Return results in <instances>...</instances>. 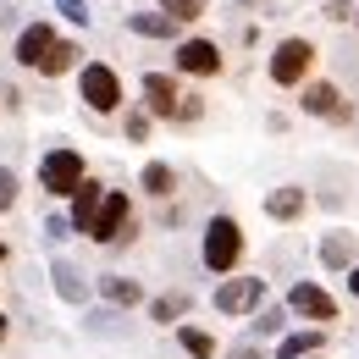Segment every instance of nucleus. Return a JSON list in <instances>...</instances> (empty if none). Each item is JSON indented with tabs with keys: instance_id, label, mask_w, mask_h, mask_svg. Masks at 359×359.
Listing matches in <instances>:
<instances>
[{
	"instance_id": "nucleus-15",
	"label": "nucleus",
	"mask_w": 359,
	"mask_h": 359,
	"mask_svg": "<svg viewBox=\"0 0 359 359\" xmlns=\"http://www.w3.org/2000/svg\"><path fill=\"white\" fill-rule=\"evenodd\" d=\"M138 182H144L149 199H172V194H177V172H172L166 161H149V166L138 172Z\"/></svg>"
},
{
	"instance_id": "nucleus-32",
	"label": "nucleus",
	"mask_w": 359,
	"mask_h": 359,
	"mask_svg": "<svg viewBox=\"0 0 359 359\" xmlns=\"http://www.w3.org/2000/svg\"><path fill=\"white\" fill-rule=\"evenodd\" d=\"M0 343H6V315H0Z\"/></svg>"
},
{
	"instance_id": "nucleus-7",
	"label": "nucleus",
	"mask_w": 359,
	"mask_h": 359,
	"mask_svg": "<svg viewBox=\"0 0 359 359\" xmlns=\"http://www.w3.org/2000/svg\"><path fill=\"white\" fill-rule=\"evenodd\" d=\"M260 299H266V276H226L216 287V310L222 315H249V310H260Z\"/></svg>"
},
{
	"instance_id": "nucleus-31",
	"label": "nucleus",
	"mask_w": 359,
	"mask_h": 359,
	"mask_svg": "<svg viewBox=\"0 0 359 359\" xmlns=\"http://www.w3.org/2000/svg\"><path fill=\"white\" fill-rule=\"evenodd\" d=\"M232 359H260V354H255V348H238V354H232Z\"/></svg>"
},
{
	"instance_id": "nucleus-11",
	"label": "nucleus",
	"mask_w": 359,
	"mask_h": 359,
	"mask_svg": "<svg viewBox=\"0 0 359 359\" xmlns=\"http://www.w3.org/2000/svg\"><path fill=\"white\" fill-rule=\"evenodd\" d=\"M310 116H332V122H348V105H343V94L337 83H304V100H299Z\"/></svg>"
},
{
	"instance_id": "nucleus-23",
	"label": "nucleus",
	"mask_w": 359,
	"mask_h": 359,
	"mask_svg": "<svg viewBox=\"0 0 359 359\" xmlns=\"http://www.w3.org/2000/svg\"><path fill=\"white\" fill-rule=\"evenodd\" d=\"M161 11H166L172 22H199V17L210 11V0H161Z\"/></svg>"
},
{
	"instance_id": "nucleus-30",
	"label": "nucleus",
	"mask_w": 359,
	"mask_h": 359,
	"mask_svg": "<svg viewBox=\"0 0 359 359\" xmlns=\"http://www.w3.org/2000/svg\"><path fill=\"white\" fill-rule=\"evenodd\" d=\"M348 293H359V266H348Z\"/></svg>"
},
{
	"instance_id": "nucleus-14",
	"label": "nucleus",
	"mask_w": 359,
	"mask_h": 359,
	"mask_svg": "<svg viewBox=\"0 0 359 359\" xmlns=\"http://www.w3.org/2000/svg\"><path fill=\"white\" fill-rule=\"evenodd\" d=\"M304 205H310V199H304V188H276V194L266 199V216H271V222H299V216H304Z\"/></svg>"
},
{
	"instance_id": "nucleus-25",
	"label": "nucleus",
	"mask_w": 359,
	"mask_h": 359,
	"mask_svg": "<svg viewBox=\"0 0 359 359\" xmlns=\"http://www.w3.org/2000/svg\"><path fill=\"white\" fill-rule=\"evenodd\" d=\"M11 205H17V172H11V166H0V216H6Z\"/></svg>"
},
{
	"instance_id": "nucleus-16",
	"label": "nucleus",
	"mask_w": 359,
	"mask_h": 359,
	"mask_svg": "<svg viewBox=\"0 0 359 359\" xmlns=\"http://www.w3.org/2000/svg\"><path fill=\"white\" fill-rule=\"evenodd\" d=\"M326 348V332L315 326V332H293V337H282L276 343V359H310V354H320Z\"/></svg>"
},
{
	"instance_id": "nucleus-21",
	"label": "nucleus",
	"mask_w": 359,
	"mask_h": 359,
	"mask_svg": "<svg viewBox=\"0 0 359 359\" xmlns=\"http://www.w3.org/2000/svg\"><path fill=\"white\" fill-rule=\"evenodd\" d=\"M55 293H61L67 304H83V293H89V287H83V276H78L72 266H55Z\"/></svg>"
},
{
	"instance_id": "nucleus-34",
	"label": "nucleus",
	"mask_w": 359,
	"mask_h": 359,
	"mask_svg": "<svg viewBox=\"0 0 359 359\" xmlns=\"http://www.w3.org/2000/svg\"><path fill=\"white\" fill-rule=\"evenodd\" d=\"M354 22H359V6H354Z\"/></svg>"
},
{
	"instance_id": "nucleus-10",
	"label": "nucleus",
	"mask_w": 359,
	"mask_h": 359,
	"mask_svg": "<svg viewBox=\"0 0 359 359\" xmlns=\"http://www.w3.org/2000/svg\"><path fill=\"white\" fill-rule=\"evenodd\" d=\"M50 45H55V28H50V22H28V28L17 34V61L39 72V61L50 55Z\"/></svg>"
},
{
	"instance_id": "nucleus-2",
	"label": "nucleus",
	"mask_w": 359,
	"mask_h": 359,
	"mask_svg": "<svg viewBox=\"0 0 359 359\" xmlns=\"http://www.w3.org/2000/svg\"><path fill=\"white\" fill-rule=\"evenodd\" d=\"M138 226H133V199L122 194V188H105V199H100V210H94V222L83 238L94 243H128Z\"/></svg>"
},
{
	"instance_id": "nucleus-20",
	"label": "nucleus",
	"mask_w": 359,
	"mask_h": 359,
	"mask_svg": "<svg viewBox=\"0 0 359 359\" xmlns=\"http://www.w3.org/2000/svg\"><path fill=\"white\" fill-rule=\"evenodd\" d=\"M177 343L188 359H216V337L210 332H199V326H177Z\"/></svg>"
},
{
	"instance_id": "nucleus-26",
	"label": "nucleus",
	"mask_w": 359,
	"mask_h": 359,
	"mask_svg": "<svg viewBox=\"0 0 359 359\" xmlns=\"http://www.w3.org/2000/svg\"><path fill=\"white\" fill-rule=\"evenodd\" d=\"M55 11H67V22H78V28H83V22L94 17V11H89V0H55Z\"/></svg>"
},
{
	"instance_id": "nucleus-29",
	"label": "nucleus",
	"mask_w": 359,
	"mask_h": 359,
	"mask_svg": "<svg viewBox=\"0 0 359 359\" xmlns=\"http://www.w3.org/2000/svg\"><path fill=\"white\" fill-rule=\"evenodd\" d=\"M149 133V116H128V138H144Z\"/></svg>"
},
{
	"instance_id": "nucleus-33",
	"label": "nucleus",
	"mask_w": 359,
	"mask_h": 359,
	"mask_svg": "<svg viewBox=\"0 0 359 359\" xmlns=\"http://www.w3.org/2000/svg\"><path fill=\"white\" fill-rule=\"evenodd\" d=\"M0 260H6V243H0Z\"/></svg>"
},
{
	"instance_id": "nucleus-24",
	"label": "nucleus",
	"mask_w": 359,
	"mask_h": 359,
	"mask_svg": "<svg viewBox=\"0 0 359 359\" xmlns=\"http://www.w3.org/2000/svg\"><path fill=\"white\" fill-rule=\"evenodd\" d=\"M199 116H205L199 94H182V100H177V111H172V122H177V128H188V122H199Z\"/></svg>"
},
{
	"instance_id": "nucleus-27",
	"label": "nucleus",
	"mask_w": 359,
	"mask_h": 359,
	"mask_svg": "<svg viewBox=\"0 0 359 359\" xmlns=\"http://www.w3.org/2000/svg\"><path fill=\"white\" fill-rule=\"evenodd\" d=\"M255 326H260V332H282V326H287V310H266Z\"/></svg>"
},
{
	"instance_id": "nucleus-17",
	"label": "nucleus",
	"mask_w": 359,
	"mask_h": 359,
	"mask_svg": "<svg viewBox=\"0 0 359 359\" xmlns=\"http://www.w3.org/2000/svg\"><path fill=\"white\" fill-rule=\"evenodd\" d=\"M128 28L144 34V39H172V34H177V22H172L166 11H133V17H128Z\"/></svg>"
},
{
	"instance_id": "nucleus-22",
	"label": "nucleus",
	"mask_w": 359,
	"mask_h": 359,
	"mask_svg": "<svg viewBox=\"0 0 359 359\" xmlns=\"http://www.w3.org/2000/svg\"><path fill=\"white\" fill-rule=\"evenodd\" d=\"M149 315H155L161 326L182 320V315H188V293H166V299H155V304H149Z\"/></svg>"
},
{
	"instance_id": "nucleus-19",
	"label": "nucleus",
	"mask_w": 359,
	"mask_h": 359,
	"mask_svg": "<svg viewBox=\"0 0 359 359\" xmlns=\"http://www.w3.org/2000/svg\"><path fill=\"white\" fill-rule=\"evenodd\" d=\"M320 260L332 271H343V266H354V232H332L326 243H320Z\"/></svg>"
},
{
	"instance_id": "nucleus-28",
	"label": "nucleus",
	"mask_w": 359,
	"mask_h": 359,
	"mask_svg": "<svg viewBox=\"0 0 359 359\" xmlns=\"http://www.w3.org/2000/svg\"><path fill=\"white\" fill-rule=\"evenodd\" d=\"M326 17H332V22H348V17H354V6H348V0H332V6H326Z\"/></svg>"
},
{
	"instance_id": "nucleus-8",
	"label": "nucleus",
	"mask_w": 359,
	"mask_h": 359,
	"mask_svg": "<svg viewBox=\"0 0 359 359\" xmlns=\"http://www.w3.org/2000/svg\"><path fill=\"white\" fill-rule=\"evenodd\" d=\"M226 61H222V45L216 39H182L177 45V72L182 78H216Z\"/></svg>"
},
{
	"instance_id": "nucleus-4",
	"label": "nucleus",
	"mask_w": 359,
	"mask_h": 359,
	"mask_svg": "<svg viewBox=\"0 0 359 359\" xmlns=\"http://www.w3.org/2000/svg\"><path fill=\"white\" fill-rule=\"evenodd\" d=\"M78 94H83V105H89V111H100V116L122 111V78H116V67L89 61V67L78 72Z\"/></svg>"
},
{
	"instance_id": "nucleus-6",
	"label": "nucleus",
	"mask_w": 359,
	"mask_h": 359,
	"mask_svg": "<svg viewBox=\"0 0 359 359\" xmlns=\"http://www.w3.org/2000/svg\"><path fill=\"white\" fill-rule=\"evenodd\" d=\"M287 315H304L315 326H332L337 320V299L326 287H315V282H293L287 287Z\"/></svg>"
},
{
	"instance_id": "nucleus-12",
	"label": "nucleus",
	"mask_w": 359,
	"mask_h": 359,
	"mask_svg": "<svg viewBox=\"0 0 359 359\" xmlns=\"http://www.w3.org/2000/svg\"><path fill=\"white\" fill-rule=\"evenodd\" d=\"M100 199H105V182H94V177L78 182V194H72V232H89L94 210H100Z\"/></svg>"
},
{
	"instance_id": "nucleus-3",
	"label": "nucleus",
	"mask_w": 359,
	"mask_h": 359,
	"mask_svg": "<svg viewBox=\"0 0 359 359\" xmlns=\"http://www.w3.org/2000/svg\"><path fill=\"white\" fill-rule=\"evenodd\" d=\"M83 177H89V166H83L78 149H50L45 161H39V188H45L50 199H72Z\"/></svg>"
},
{
	"instance_id": "nucleus-18",
	"label": "nucleus",
	"mask_w": 359,
	"mask_h": 359,
	"mask_svg": "<svg viewBox=\"0 0 359 359\" xmlns=\"http://www.w3.org/2000/svg\"><path fill=\"white\" fill-rule=\"evenodd\" d=\"M100 293H105L111 304H122V310H133L138 299H144V287H138L133 276H100Z\"/></svg>"
},
{
	"instance_id": "nucleus-35",
	"label": "nucleus",
	"mask_w": 359,
	"mask_h": 359,
	"mask_svg": "<svg viewBox=\"0 0 359 359\" xmlns=\"http://www.w3.org/2000/svg\"><path fill=\"white\" fill-rule=\"evenodd\" d=\"M310 359H320V354H310Z\"/></svg>"
},
{
	"instance_id": "nucleus-5",
	"label": "nucleus",
	"mask_w": 359,
	"mask_h": 359,
	"mask_svg": "<svg viewBox=\"0 0 359 359\" xmlns=\"http://www.w3.org/2000/svg\"><path fill=\"white\" fill-rule=\"evenodd\" d=\"M310 67H315L310 39H282V45L271 50V83H276V89H299V83L310 78Z\"/></svg>"
},
{
	"instance_id": "nucleus-13",
	"label": "nucleus",
	"mask_w": 359,
	"mask_h": 359,
	"mask_svg": "<svg viewBox=\"0 0 359 359\" xmlns=\"http://www.w3.org/2000/svg\"><path fill=\"white\" fill-rule=\"evenodd\" d=\"M78 61H83V45H67V39H55V45H50V55L39 61V78H67Z\"/></svg>"
},
{
	"instance_id": "nucleus-1",
	"label": "nucleus",
	"mask_w": 359,
	"mask_h": 359,
	"mask_svg": "<svg viewBox=\"0 0 359 359\" xmlns=\"http://www.w3.org/2000/svg\"><path fill=\"white\" fill-rule=\"evenodd\" d=\"M199 260H205V271H216V276L238 271L243 266V226L232 222V216H210L205 243H199Z\"/></svg>"
},
{
	"instance_id": "nucleus-9",
	"label": "nucleus",
	"mask_w": 359,
	"mask_h": 359,
	"mask_svg": "<svg viewBox=\"0 0 359 359\" xmlns=\"http://www.w3.org/2000/svg\"><path fill=\"white\" fill-rule=\"evenodd\" d=\"M177 78H166V72H144V111L149 116H161V122H172V111H177Z\"/></svg>"
}]
</instances>
